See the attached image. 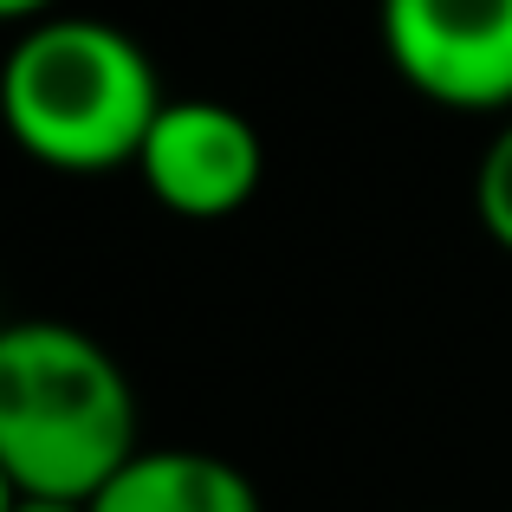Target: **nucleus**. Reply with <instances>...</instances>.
<instances>
[{"label": "nucleus", "mask_w": 512, "mask_h": 512, "mask_svg": "<svg viewBox=\"0 0 512 512\" xmlns=\"http://www.w3.org/2000/svg\"><path fill=\"white\" fill-rule=\"evenodd\" d=\"M137 454L124 363L65 318L0 325V467L26 500L85 506Z\"/></svg>", "instance_id": "nucleus-1"}, {"label": "nucleus", "mask_w": 512, "mask_h": 512, "mask_svg": "<svg viewBox=\"0 0 512 512\" xmlns=\"http://www.w3.org/2000/svg\"><path fill=\"white\" fill-rule=\"evenodd\" d=\"M163 104L150 52L124 26L85 13L26 26L0 65V124L33 163L59 175L137 169Z\"/></svg>", "instance_id": "nucleus-2"}, {"label": "nucleus", "mask_w": 512, "mask_h": 512, "mask_svg": "<svg viewBox=\"0 0 512 512\" xmlns=\"http://www.w3.org/2000/svg\"><path fill=\"white\" fill-rule=\"evenodd\" d=\"M383 52L448 111L512 104V0H383Z\"/></svg>", "instance_id": "nucleus-3"}, {"label": "nucleus", "mask_w": 512, "mask_h": 512, "mask_svg": "<svg viewBox=\"0 0 512 512\" xmlns=\"http://www.w3.org/2000/svg\"><path fill=\"white\" fill-rule=\"evenodd\" d=\"M137 175L169 214L221 221L260 195L266 143L234 104L221 98H169L137 150Z\"/></svg>", "instance_id": "nucleus-4"}, {"label": "nucleus", "mask_w": 512, "mask_h": 512, "mask_svg": "<svg viewBox=\"0 0 512 512\" xmlns=\"http://www.w3.org/2000/svg\"><path fill=\"white\" fill-rule=\"evenodd\" d=\"M91 512H266L234 461L201 448H137L98 493Z\"/></svg>", "instance_id": "nucleus-5"}, {"label": "nucleus", "mask_w": 512, "mask_h": 512, "mask_svg": "<svg viewBox=\"0 0 512 512\" xmlns=\"http://www.w3.org/2000/svg\"><path fill=\"white\" fill-rule=\"evenodd\" d=\"M474 208H480V227H487V234L512 253V117H506L500 137L487 143V156H480V175H474Z\"/></svg>", "instance_id": "nucleus-6"}, {"label": "nucleus", "mask_w": 512, "mask_h": 512, "mask_svg": "<svg viewBox=\"0 0 512 512\" xmlns=\"http://www.w3.org/2000/svg\"><path fill=\"white\" fill-rule=\"evenodd\" d=\"M59 13V0H0V26H39V20H52Z\"/></svg>", "instance_id": "nucleus-7"}, {"label": "nucleus", "mask_w": 512, "mask_h": 512, "mask_svg": "<svg viewBox=\"0 0 512 512\" xmlns=\"http://www.w3.org/2000/svg\"><path fill=\"white\" fill-rule=\"evenodd\" d=\"M13 512H91V506H78V500H26V493H20Z\"/></svg>", "instance_id": "nucleus-8"}, {"label": "nucleus", "mask_w": 512, "mask_h": 512, "mask_svg": "<svg viewBox=\"0 0 512 512\" xmlns=\"http://www.w3.org/2000/svg\"><path fill=\"white\" fill-rule=\"evenodd\" d=\"M13 506H20V487H13V474L0 467V512H13Z\"/></svg>", "instance_id": "nucleus-9"}]
</instances>
